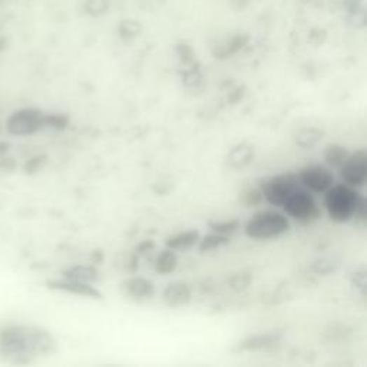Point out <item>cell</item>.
Segmentation results:
<instances>
[{"label":"cell","mask_w":367,"mask_h":367,"mask_svg":"<svg viewBox=\"0 0 367 367\" xmlns=\"http://www.w3.org/2000/svg\"><path fill=\"white\" fill-rule=\"evenodd\" d=\"M284 334L279 330L265 331V333H257L250 334L247 338L237 342L233 347V352L235 353H257V352H268L275 347H279L283 342Z\"/></svg>","instance_id":"cell-9"},{"label":"cell","mask_w":367,"mask_h":367,"mask_svg":"<svg viewBox=\"0 0 367 367\" xmlns=\"http://www.w3.org/2000/svg\"><path fill=\"white\" fill-rule=\"evenodd\" d=\"M283 212L300 224L309 226L321 219V208L316 201L313 193L298 186L283 202Z\"/></svg>","instance_id":"cell-4"},{"label":"cell","mask_w":367,"mask_h":367,"mask_svg":"<svg viewBox=\"0 0 367 367\" xmlns=\"http://www.w3.org/2000/svg\"><path fill=\"white\" fill-rule=\"evenodd\" d=\"M227 161L235 169L246 168L254 161V148L249 144H238L228 152Z\"/></svg>","instance_id":"cell-15"},{"label":"cell","mask_w":367,"mask_h":367,"mask_svg":"<svg viewBox=\"0 0 367 367\" xmlns=\"http://www.w3.org/2000/svg\"><path fill=\"white\" fill-rule=\"evenodd\" d=\"M300 186L296 172H283L265 179H261L258 188L267 201L272 207H282L287 197Z\"/></svg>","instance_id":"cell-6"},{"label":"cell","mask_w":367,"mask_h":367,"mask_svg":"<svg viewBox=\"0 0 367 367\" xmlns=\"http://www.w3.org/2000/svg\"><path fill=\"white\" fill-rule=\"evenodd\" d=\"M200 237H201L200 231L197 230L182 231V233L168 237L165 240V247L174 251H188L197 246Z\"/></svg>","instance_id":"cell-14"},{"label":"cell","mask_w":367,"mask_h":367,"mask_svg":"<svg viewBox=\"0 0 367 367\" xmlns=\"http://www.w3.org/2000/svg\"><path fill=\"white\" fill-rule=\"evenodd\" d=\"M247 43H249V36L237 35V36L231 38L224 46L219 48L216 52H214V56H216L217 59H227V57L235 55L237 52H240Z\"/></svg>","instance_id":"cell-20"},{"label":"cell","mask_w":367,"mask_h":367,"mask_svg":"<svg viewBox=\"0 0 367 367\" xmlns=\"http://www.w3.org/2000/svg\"><path fill=\"white\" fill-rule=\"evenodd\" d=\"M90 258H92V264L99 265L104 261V253L102 251H94V253H92Z\"/></svg>","instance_id":"cell-32"},{"label":"cell","mask_w":367,"mask_h":367,"mask_svg":"<svg viewBox=\"0 0 367 367\" xmlns=\"http://www.w3.org/2000/svg\"><path fill=\"white\" fill-rule=\"evenodd\" d=\"M228 287L233 290V291H237V293H241L244 290H247L251 283H253V272L250 271H246V270H241V271H237L234 274H231L228 280Z\"/></svg>","instance_id":"cell-21"},{"label":"cell","mask_w":367,"mask_h":367,"mask_svg":"<svg viewBox=\"0 0 367 367\" xmlns=\"http://www.w3.org/2000/svg\"><path fill=\"white\" fill-rule=\"evenodd\" d=\"M62 279L85 284H95L99 282V270L94 264H75L62 271Z\"/></svg>","instance_id":"cell-13"},{"label":"cell","mask_w":367,"mask_h":367,"mask_svg":"<svg viewBox=\"0 0 367 367\" xmlns=\"http://www.w3.org/2000/svg\"><path fill=\"white\" fill-rule=\"evenodd\" d=\"M69 125V118L65 113H46V130L64 131Z\"/></svg>","instance_id":"cell-26"},{"label":"cell","mask_w":367,"mask_h":367,"mask_svg":"<svg viewBox=\"0 0 367 367\" xmlns=\"http://www.w3.org/2000/svg\"><path fill=\"white\" fill-rule=\"evenodd\" d=\"M208 227L212 233L231 237L233 234H235L240 230L241 223L237 219H228V220H221V221H211Z\"/></svg>","instance_id":"cell-22"},{"label":"cell","mask_w":367,"mask_h":367,"mask_svg":"<svg viewBox=\"0 0 367 367\" xmlns=\"http://www.w3.org/2000/svg\"><path fill=\"white\" fill-rule=\"evenodd\" d=\"M228 244H230V237L211 231V234H207L202 238L200 237L197 246H198V251L205 254V253H209V251H214V250H219L221 247H226V246H228Z\"/></svg>","instance_id":"cell-18"},{"label":"cell","mask_w":367,"mask_h":367,"mask_svg":"<svg viewBox=\"0 0 367 367\" xmlns=\"http://www.w3.org/2000/svg\"><path fill=\"white\" fill-rule=\"evenodd\" d=\"M349 149L340 144H328L326 148H324V152H323V158H324V162L328 168L331 169H339L343 162L347 160L349 157Z\"/></svg>","instance_id":"cell-16"},{"label":"cell","mask_w":367,"mask_h":367,"mask_svg":"<svg viewBox=\"0 0 367 367\" xmlns=\"http://www.w3.org/2000/svg\"><path fill=\"white\" fill-rule=\"evenodd\" d=\"M352 283L364 294L366 293V270L360 268L352 274Z\"/></svg>","instance_id":"cell-29"},{"label":"cell","mask_w":367,"mask_h":367,"mask_svg":"<svg viewBox=\"0 0 367 367\" xmlns=\"http://www.w3.org/2000/svg\"><path fill=\"white\" fill-rule=\"evenodd\" d=\"M83 9L89 16H101L108 12L109 2L108 0H86Z\"/></svg>","instance_id":"cell-27"},{"label":"cell","mask_w":367,"mask_h":367,"mask_svg":"<svg viewBox=\"0 0 367 367\" xmlns=\"http://www.w3.org/2000/svg\"><path fill=\"white\" fill-rule=\"evenodd\" d=\"M178 267V256L176 251L171 249H165L154 260V268L161 275L172 274Z\"/></svg>","instance_id":"cell-17"},{"label":"cell","mask_w":367,"mask_h":367,"mask_svg":"<svg viewBox=\"0 0 367 367\" xmlns=\"http://www.w3.org/2000/svg\"><path fill=\"white\" fill-rule=\"evenodd\" d=\"M342 182L349 187L360 190L367 182V152L366 149H357L350 152L347 160L339 168Z\"/></svg>","instance_id":"cell-7"},{"label":"cell","mask_w":367,"mask_h":367,"mask_svg":"<svg viewBox=\"0 0 367 367\" xmlns=\"http://www.w3.org/2000/svg\"><path fill=\"white\" fill-rule=\"evenodd\" d=\"M193 300V290L187 283L172 282L162 291V301L169 309L187 307Z\"/></svg>","instance_id":"cell-12"},{"label":"cell","mask_w":367,"mask_h":367,"mask_svg":"<svg viewBox=\"0 0 367 367\" xmlns=\"http://www.w3.org/2000/svg\"><path fill=\"white\" fill-rule=\"evenodd\" d=\"M57 350L53 334L38 326L12 324L0 330V354L15 363H29Z\"/></svg>","instance_id":"cell-1"},{"label":"cell","mask_w":367,"mask_h":367,"mask_svg":"<svg viewBox=\"0 0 367 367\" xmlns=\"http://www.w3.org/2000/svg\"><path fill=\"white\" fill-rule=\"evenodd\" d=\"M364 195L345 182L333 184L324 193V207L328 219L335 224H346L353 220L359 204Z\"/></svg>","instance_id":"cell-2"},{"label":"cell","mask_w":367,"mask_h":367,"mask_svg":"<svg viewBox=\"0 0 367 367\" xmlns=\"http://www.w3.org/2000/svg\"><path fill=\"white\" fill-rule=\"evenodd\" d=\"M238 201L246 207V208H253V207H258L263 204L264 197L260 191V188H246L240 193Z\"/></svg>","instance_id":"cell-24"},{"label":"cell","mask_w":367,"mask_h":367,"mask_svg":"<svg viewBox=\"0 0 367 367\" xmlns=\"http://www.w3.org/2000/svg\"><path fill=\"white\" fill-rule=\"evenodd\" d=\"M48 287L56 291H62L68 293L72 296L78 297H86L90 300H102L104 296L102 293L94 286V284H85V283H78L67 279H60V280H52L48 283Z\"/></svg>","instance_id":"cell-11"},{"label":"cell","mask_w":367,"mask_h":367,"mask_svg":"<svg viewBox=\"0 0 367 367\" xmlns=\"http://www.w3.org/2000/svg\"><path fill=\"white\" fill-rule=\"evenodd\" d=\"M119 290L122 296L137 303L148 301L155 294L154 283L145 277H141V275H131V277L122 280Z\"/></svg>","instance_id":"cell-10"},{"label":"cell","mask_w":367,"mask_h":367,"mask_svg":"<svg viewBox=\"0 0 367 367\" xmlns=\"http://www.w3.org/2000/svg\"><path fill=\"white\" fill-rule=\"evenodd\" d=\"M154 249H155V241L154 240H144L135 247L134 253L141 257V256H145V254L151 253Z\"/></svg>","instance_id":"cell-30"},{"label":"cell","mask_w":367,"mask_h":367,"mask_svg":"<svg viewBox=\"0 0 367 367\" xmlns=\"http://www.w3.org/2000/svg\"><path fill=\"white\" fill-rule=\"evenodd\" d=\"M119 36L124 41H132L142 32L141 23L135 20H124L119 25Z\"/></svg>","instance_id":"cell-25"},{"label":"cell","mask_w":367,"mask_h":367,"mask_svg":"<svg viewBox=\"0 0 367 367\" xmlns=\"http://www.w3.org/2000/svg\"><path fill=\"white\" fill-rule=\"evenodd\" d=\"M127 268H128V271L130 272H137V270L139 268V256L138 254H135V253H132V256L130 257V260H128V264H127Z\"/></svg>","instance_id":"cell-31"},{"label":"cell","mask_w":367,"mask_h":367,"mask_svg":"<svg viewBox=\"0 0 367 367\" xmlns=\"http://www.w3.org/2000/svg\"><path fill=\"white\" fill-rule=\"evenodd\" d=\"M340 264L335 261L334 258H328V257H321L314 260L310 264V271L317 274V275H328L333 274L339 270Z\"/></svg>","instance_id":"cell-23"},{"label":"cell","mask_w":367,"mask_h":367,"mask_svg":"<svg viewBox=\"0 0 367 367\" xmlns=\"http://www.w3.org/2000/svg\"><path fill=\"white\" fill-rule=\"evenodd\" d=\"M289 230L290 221L287 216L275 209H263L256 212L244 226V234L257 241L280 238L289 233Z\"/></svg>","instance_id":"cell-3"},{"label":"cell","mask_w":367,"mask_h":367,"mask_svg":"<svg viewBox=\"0 0 367 367\" xmlns=\"http://www.w3.org/2000/svg\"><path fill=\"white\" fill-rule=\"evenodd\" d=\"M176 53H178V56H179V59H181V62H182V64L190 65V64L193 62V60H194V52H193L191 46L186 45V43L178 45V48H176Z\"/></svg>","instance_id":"cell-28"},{"label":"cell","mask_w":367,"mask_h":367,"mask_svg":"<svg viewBox=\"0 0 367 367\" xmlns=\"http://www.w3.org/2000/svg\"><path fill=\"white\" fill-rule=\"evenodd\" d=\"M5 128L11 135L29 137L46 130V113L38 108H22L9 115Z\"/></svg>","instance_id":"cell-5"},{"label":"cell","mask_w":367,"mask_h":367,"mask_svg":"<svg viewBox=\"0 0 367 367\" xmlns=\"http://www.w3.org/2000/svg\"><path fill=\"white\" fill-rule=\"evenodd\" d=\"M296 174L300 186L313 194H324L334 184V174L331 168L324 165H307Z\"/></svg>","instance_id":"cell-8"},{"label":"cell","mask_w":367,"mask_h":367,"mask_svg":"<svg viewBox=\"0 0 367 367\" xmlns=\"http://www.w3.org/2000/svg\"><path fill=\"white\" fill-rule=\"evenodd\" d=\"M324 137V132L319 128H303L300 130L296 137L294 142L303 149H310L314 148Z\"/></svg>","instance_id":"cell-19"}]
</instances>
